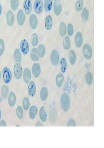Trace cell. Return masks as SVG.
I'll use <instances>...</instances> for the list:
<instances>
[{"label":"cell","mask_w":104,"mask_h":148,"mask_svg":"<svg viewBox=\"0 0 104 148\" xmlns=\"http://www.w3.org/2000/svg\"><path fill=\"white\" fill-rule=\"evenodd\" d=\"M60 104L61 107L64 112H67L70 109L71 100L67 93H64L62 94L60 98Z\"/></svg>","instance_id":"obj_1"},{"label":"cell","mask_w":104,"mask_h":148,"mask_svg":"<svg viewBox=\"0 0 104 148\" xmlns=\"http://www.w3.org/2000/svg\"><path fill=\"white\" fill-rule=\"evenodd\" d=\"M3 75L5 83L7 84H9L12 79V74L10 69L7 67H4L3 71Z\"/></svg>","instance_id":"obj_2"},{"label":"cell","mask_w":104,"mask_h":148,"mask_svg":"<svg viewBox=\"0 0 104 148\" xmlns=\"http://www.w3.org/2000/svg\"><path fill=\"white\" fill-rule=\"evenodd\" d=\"M33 8L36 13L38 14L41 13L43 9V0H35L33 5Z\"/></svg>","instance_id":"obj_3"},{"label":"cell","mask_w":104,"mask_h":148,"mask_svg":"<svg viewBox=\"0 0 104 148\" xmlns=\"http://www.w3.org/2000/svg\"><path fill=\"white\" fill-rule=\"evenodd\" d=\"M83 53L85 58L90 59L92 56L93 52L91 46L87 44H85L83 48Z\"/></svg>","instance_id":"obj_4"},{"label":"cell","mask_w":104,"mask_h":148,"mask_svg":"<svg viewBox=\"0 0 104 148\" xmlns=\"http://www.w3.org/2000/svg\"><path fill=\"white\" fill-rule=\"evenodd\" d=\"M50 59L53 65L56 66L58 64L59 60V54L57 50H54L52 51L50 56Z\"/></svg>","instance_id":"obj_5"},{"label":"cell","mask_w":104,"mask_h":148,"mask_svg":"<svg viewBox=\"0 0 104 148\" xmlns=\"http://www.w3.org/2000/svg\"><path fill=\"white\" fill-rule=\"evenodd\" d=\"M20 47L23 54L25 55H27L29 52V46L26 40L24 39L21 40L20 43Z\"/></svg>","instance_id":"obj_6"},{"label":"cell","mask_w":104,"mask_h":148,"mask_svg":"<svg viewBox=\"0 0 104 148\" xmlns=\"http://www.w3.org/2000/svg\"><path fill=\"white\" fill-rule=\"evenodd\" d=\"M14 73L15 78L17 79H19L22 77V68L19 63H17L14 65Z\"/></svg>","instance_id":"obj_7"},{"label":"cell","mask_w":104,"mask_h":148,"mask_svg":"<svg viewBox=\"0 0 104 148\" xmlns=\"http://www.w3.org/2000/svg\"><path fill=\"white\" fill-rule=\"evenodd\" d=\"M53 10L56 15L59 16L62 10L61 0H55Z\"/></svg>","instance_id":"obj_8"},{"label":"cell","mask_w":104,"mask_h":148,"mask_svg":"<svg viewBox=\"0 0 104 148\" xmlns=\"http://www.w3.org/2000/svg\"><path fill=\"white\" fill-rule=\"evenodd\" d=\"M37 91L36 86L35 83L32 81H31L28 87V94L31 97L35 95Z\"/></svg>","instance_id":"obj_9"},{"label":"cell","mask_w":104,"mask_h":148,"mask_svg":"<svg viewBox=\"0 0 104 148\" xmlns=\"http://www.w3.org/2000/svg\"><path fill=\"white\" fill-rule=\"evenodd\" d=\"M32 72L33 75L35 78L38 77L41 72V68L40 65L38 63L33 64L32 67Z\"/></svg>","instance_id":"obj_10"},{"label":"cell","mask_w":104,"mask_h":148,"mask_svg":"<svg viewBox=\"0 0 104 148\" xmlns=\"http://www.w3.org/2000/svg\"><path fill=\"white\" fill-rule=\"evenodd\" d=\"M32 4L31 0H25L23 4V7L25 14L29 15L32 9Z\"/></svg>","instance_id":"obj_11"},{"label":"cell","mask_w":104,"mask_h":148,"mask_svg":"<svg viewBox=\"0 0 104 148\" xmlns=\"http://www.w3.org/2000/svg\"><path fill=\"white\" fill-rule=\"evenodd\" d=\"M29 24L31 28L33 29L36 28L38 23V20L37 17L34 14H32L29 18Z\"/></svg>","instance_id":"obj_12"},{"label":"cell","mask_w":104,"mask_h":148,"mask_svg":"<svg viewBox=\"0 0 104 148\" xmlns=\"http://www.w3.org/2000/svg\"><path fill=\"white\" fill-rule=\"evenodd\" d=\"M7 24L9 26H12L14 24L15 17L13 13L11 11H9L7 13L6 16Z\"/></svg>","instance_id":"obj_13"},{"label":"cell","mask_w":104,"mask_h":148,"mask_svg":"<svg viewBox=\"0 0 104 148\" xmlns=\"http://www.w3.org/2000/svg\"><path fill=\"white\" fill-rule=\"evenodd\" d=\"M17 18L19 24L20 26H22L24 24L25 19V16L22 10L20 9L18 11Z\"/></svg>","instance_id":"obj_14"},{"label":"cell","mask_w":104,"mask_h":148,"mask_svg":"<svg viewBox=\"0 0 104 148\" xmlns=\"http://www.w3.org/2000/svg\"><path fill=\"white\" fill-rule=\"evenodd\" d=\"M75 42L76 46L77 47L80 48L82 46L83 43V37L81 32H78L76 34Z\"/></svg>","instance_id":"obj_15"},{"label":"cell","mask_w":104,"mask_h":148,"mask_svg":"<svg viewBox=\"0 0 104 148\" xmlns=\"http://www.w3.org/2000/svg\"><path fill=\"white\" fill-rule=\"evenodd\" d=\"M16 100V96L15 93L12 91H11L9 95L8 98L9 105L11 107H13L15 104Z\"/></svg>","instance_id":"obj_16"},{"label":"cell","mask_w":104,"mask_h":148,"mask_svg":"<svg viewBox=\"0 0 104 148\" xmlns=\"http://www.w3.org/2000/svg\"><path fill=\"white\" fill-rule=\"evenodd\" d=\"M31 78V73L29 69L25 68L23 71V79L24 82L26 84L28 83Z\"/></svg>","instance_id":"obj_17"},{"label":"cell","mask_w":104,"mask_h":148,"mask_svg":"<svg viewBox=\"0 0 104 148\" xmlns=\"http://www.w3.org/2000/svg\"><path fill=\"white\" fill-rule=\"evenodd\" d=\"M38 112V108L35 105L32 106L29 109V115L30 119H34Z\"/></svg>","instance_id":"obj_18"},{"label":"cell","mask_w":104,"mask_h":148,"mask_svg":"<svg viewBox=\"0 0 104 148\" xmlns=\"http://www.w3.org/2000/svg\"><path fill=\"white\" fill-rule=\"evenodd\" d=\"M53 24V20L50 15H47L45 20V26L47 30H50L52 28Z\"/></svg>","instance_id":"obj_19"},{"label":"cell","mask_w":104,"mask_h":148,"mask_svg":"<svg viewBox=\"0 0 104 148\" xmlns=\"http://www.w3.org/2000/svg\"><path fill=\"white\" fill-rule=\"evenodd\" d=\"M39 116L41 120L43 122H45L47 120V116L45 112L44 106H42L39 110Z\"/></svg>","instance_id":"obj_20"},{"label":"cell","mask_w":104,"mask_h":148,"mask_svg":"<svg viewBox=\"0 0 104 148\" xmlns=\"http://www.w3.org/2000/svg\"><path fill=\"white\" fill-rule=\"evenodd\" d=\"M68 58L69 61L71 65L75 64L76 61V56L75 52L73 50L69 51Z\"/></svg>","instance_id":"obj_21"},{"label":"cell","mask_w":104,"mask_h":148,"mask_svg":"<svg viewBox=\"0 0 104 148\" xmlns=\"http://www.w3.org/2000/svg\"><path fill=\"white\" fill-rule=\"evenodd\" d=\"M64 77L63 74L60 73L57 75L56 78V83L57 86L60 87L64 81Z\"/></svg>","instance_id":"obj_22"},{"label":"cell","mask_w":104,"mask_h":148,"mask_svg":"<svg viewBox=\"0 0 104 148\" xmlns=\"http://www.w3.org/2000/svg\"><path fill=\"white\" fill-rule=\"evenodd\" d=\"M53 0H44V7L45 11L47 12H50L52 8Z\"/></svg>","instance_id":"obj_23"},{"label":"cell","mask_w":104,"mask_h":148,"mask_svg":"<svg viewBox=\"0 0 104 148\" xmlns=\"http://www.w3.org/2000/svg\"><path fill=\"white\" fill-rule=\"evenodd\" d=\"M67 28L65 24L63 22H60L59 27L60 35L61 36H65L66 33Z\"/></svg>","instance_id":"obj_24"},{"label":"cell","mask_w":104,"mask_h":148,"mask_svg":"<svg viewBox=\"0 0 104 148\" xmlns=\"http://www.w3.org/2000/svg\"><path fill=\"white\" fill-rule=\"evenodd\" d=\"M40 97L42 100L44 101L47 98L48 91L47 87H44L42 88L40 93Z\"/></svg>","instance_id":"obj_25"},{"label":"cell","mask_w":104,"mask_h":148,"mask_svg":"<svg viewBox=\"0 0 104 148\" xmlns=\"http://www.w3.org/2000/svg\"><path fill=\"white\" fill-rule=\"evenodd\" d=\"M63 46L64 48L66 50H69L71 46V41L70 38L66 36L64 38L63 42Z\"/></svg>","instance_id":"obj_26"},{"label":"cell","mask_w":104,"mask_h":148,"mask_svg":"<svg viewBox=\"0 0 104 148\" xmlns=\"http://www.w3.org/2000/svg\"><path fill=\"white\" fill-rule=\"evenodd\" d=\"M45 48L44 45H39L37 49V52L39 57L41 58L43 57L45 55Z\"/></svg>","instance_id":"obj_27"},{"label":"cell","mask_w":104,"mask_h":148,"mask_svg":"<svg viewBox=\"0 0 104 148\" xmlns=\"http://www.w3.org/2000/svg\"><path fill=\"white\" fill-rule=\"evenodd\" d=\"M14 57L16 62L21 63L22 56L21 53L19 49L17 48L15 50L14 53Z\"/></svg>","instance_id":"obj_28"},{"label":"cell","mask_w":104,"mask_h":148,"mask_svg":"<svg viewBox=\"0 0 104 148\" xmlns=\"http://www.w3.org/2000/svg\"><path fill=\"white\" fill-rule=\"evenodd\" d=\"M16 112L18 118L21 119L23 116V108L21 105L17 106L16 109Z\"/></svg>","instance_id":"obj_29"},{"label":"cell","mask_w":104,"mask_h":148,"mask_svg":"<svg viewBox=\"0 0 104 148\" xmlns=\"http://www.w3.org/2000/svg\"><path fill=\"white\" fill-rule=\"evenodd\" d=\"M9 88L6 85H3L1 88V94L3 97L5 99L7 98L9 93Z\"/></svg>","instance_id":"obj_30"},{"label":"cell","mask_w":104,"mask_h":148,"mask_svg":"<svg viewBox=\"0 0 104 148\" xmlns=\"http://www.w3.org/2000/svg\"><path fill=\"white\" fill-rule=\"evenodd\" d=\"M61 68L62 73H65L67 68V62L65 59L64 58H62L60 61Z\"/></svg>","instance_id":"obj_31"},{"label":"cell","mask_w":104,"mask_h":148,"mask_svg":"<svg viewBox=\"0 0 104 148\" xmlns=\"http://www.w3.org/2000/svg\"><path fill=\"white\" fill-rule=\"evenodd\" d=\"M31 44L33 46H37L39 43V38L36 33H33L32 35Z\"/></svg>","instance_id":"obj_32"},{"label":"cell","mask_w":104,"mask_h":148,"mask_svg":"<svg viewBox=\"0 0 104 148\" xmlns=\"http://www.w3.org/2000/svg\"><path fill=\"white\" fill-rule=\"evenodd\" d=\"M85 80L88 85H90L92 83L93 81V76L91 72H89L86 74Z\"/></svg>","instance_id":"obj_33"},{"label":"cell","mask_w":104,"mask_h":148,"mask_svg":"<svg viewBox=\"0 0 104 148\" xmlns=\"http://www.w3.org/2000/svg\"><path fill=\"white\" fill-rule=\"evenodd\" d=\"M89 16V12L86 8H84L83 10L81 17L83 21L85 22L88 20Z\"/></svg>","instance_id":"obj_34"},{"label":"cell","mask_w":104,"mask_h":148,"mask_svg":"<svg viewBox=\"0 0 104 148\" xmlns=\"http://www.w3.org/2000/svg\"><path fill=\"white\" fill-rule=\"evenodd\" d=\"M23 108L25 110H27L30 106V102L29 99L27 97H25L23 99L22 102Z\"/></svg>","instance_id":"obj_35"},{"label":"cell","mask_w":104,"mask_h":148,"mask_svg":"<svg viewBox=\"0 0 104 148\" xmlns=\"http://www.w3.org/2000/svg\"><path fill=\"white\" fill-rule=\"evenodd\" d=\"M19 4V0H11V7L13 11H16L18 8Z\"/></svg>","instance_id":"obj_36"},{"label":"cell","mask_w":104,"mask_h":148,"mask_svg":"<svg viewBox=\"0 0 104 148\" xmlns=\"http://www.w3.org/2000/svg\"><path fill=\"white\" fill-rule=\"evenodd\" d=\"M83 0H78L75 5L76 10L78 12L81 11L83 8Z\"/></svg>","instance_id":"obj_37"},{"label":"cell","mask_w":104,"mask_h":148,"mask_svg":"<svg viewBox=\"0 0 104 148\" xmlns=\"http://www.w3.org/2000/svg\"><path fill=\"white\" fill-rule=\"evenodd\" d=\"M74 29L73 25L70 23L68 24L67 27V32L69 36H72L74 33Z\"/></svg>","instance_id":"obj_38"},{"label":"cell","mask_w":104,"mask_h":148,"mask_svg":"<svg viewBox=\"0 0 104 148\" xmlns=\"http://www.w3.org/2000/svg\"><path fill=\"white\" fill-rule=\"evenodd\" d=\"M5 49V44L3 40L0 39V56L3 54Z\"/></svg>","instance_id":"obj_39"},{"label":"cell","mask_w":104,"mask_h":148,"mask_svg":"<svg viewBox=\"0 0 104 148\" xmlns=\"http://www.w3.org/2000/svg\"><path fill=\"white\" fill-rule=\"evenodd\" d=\"M77 124L75 120L73 119H71L69 120L66 126H76Z\"/></svg>","instance_id":"obj_40"},{"label":"cell","mask_w":104,"mask_h":148,"mask_svg":"<svg viewBox=\"0 0 104 148\" xmlns=\"http://www.w3.org/2000/svg\"><path fill=\"white\" fill-rule=\"evenodd\" d=\"M31 57L33 61H37L39 60V57L37 54L31 52L30 54Z\"/></svg>","instance_id":"obj_41"},{"label":"cell","mask_w":104,"mask_h":148,"mask_svg":"<svg viewBox=\"0 0 104 148\" xmlns=\"http://www.w3.org/2000/svg\"><path fill=\"white\" fill-rule=\"evenodd\" d=\"M7 124L5 121L4 120H2L0 122V127L7 126Z\"/></svg>","instance_id":"obj_42"},{"label":"cell","mask_w":104,"mask_h":148,"mask_svg":"<svg viewBox=\"0 0 104 148\" xmlns=\"http://www.w3.org/2000/svg\"><path fill=\"white\" fill-rule=\"evenodd\" d=\"M36 126H43L42 123L40 121H38L36 122L35 124Z\"/></svg>","instance_id":"obj_43"},{"label":"cell","mask_w":104,"mask_h":148,"mask_svg":"<svg viewBox=\"0 0 104 148\" xmlns=\"http://www.w3.org/2000/svg\"><path fill=\"white\" fill-rule=\"evenodd\" d=\"M32 52L34 53L37 54V49L36 48H33L31 49Z\"/></svg>","instance_id":"obj_44"},{"label":"cell","mask_w":104,"mask_h":148,"mask_svg":"<svg viewBox=\"0 0 104 148\" xmlns=\"http://www.w3.org/2000/svg\"><path fill=\"white\" fill-rule=\"evenodd\" d=\"M2 13V7L1 3H0V16H1Z\"/></svg>","instance_id":"obj_45"},{"label":"cell","mask_w":104,"mask_h":148,"mask_svg":"<svg viewBox=\"0 0 104 148\" xmlns=\"http://www.w3.org/2000/svg\"><path fill=\"white\" fill-rule=\"evenodd\" d=\"M2 117V112L1 111V109H0V120H1Z\"/></svg>","instance_id":"obj_46"},{"label":"cell","mask_w":104,"mask_h":148,"mask_svg":"<svg viewBox=\"0 0 104 148\" xmlns=\"http://www.w3.org/2000/svg\"><path fill=\"white\" fill-rule=\"evenodd\" d=\"M1 70H0V80H1Z\"/></svg>","instance_id":"obj_47"},{"label":"cell","mask_w":104,"mask_h":148,"mask_svg":"<svg viewBox=\"0 0 104 148\" xmlns=\"http://www.w3.org/2000/svg\"></svg>","instance_id":"obj_48"}]
</instances>
